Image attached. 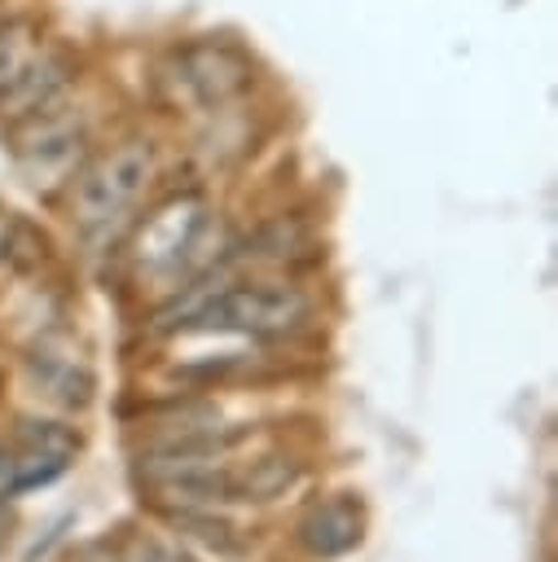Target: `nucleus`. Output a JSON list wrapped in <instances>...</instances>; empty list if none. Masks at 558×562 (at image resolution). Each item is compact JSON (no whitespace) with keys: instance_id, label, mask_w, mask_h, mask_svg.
<instances>
[{"instance_id":"1a4fd4ad","label":"nucleus","mask_w":558,"mask_h":562,"mask_svg":"<svg viewBox=\"0 0 558 562\" xmlns=\"http://www.w3.org/2000/svg\"><path fill=\"white\" fill-rule=\"evenodd\" d=\"M35 369H40V382L48 386V395H57L62 404L70 408H83L92 400V369L83 360H70V356H57V351H40L35 356Z\"/></svg>"},{"instance_id":"0eeeda50","label":"nucleus","mask_w":558,"mask_h":562,"mask_svg":"<svg viewBox=\"0 0 558 562\" xmlns=\"http://www.w3.org/2000/svg\"><path fill=\"white\" fill-rule=\"evenodd\" d=\"M299 479H303V461L299 457H290V452H264V457L246 461L242 470H233V501L264 505V501L286 496Z\"/></svg>"},{"instance_id":"39448f33","label":"nucleus","mask_w":558,"mask_h":562,"mask_svg":"<svg viewBox=\"0 0 558 562\" xmlns=\"http://www.w3.org/2000/svg\"><path fill=\"white\" fill-rule=\"evenodd\" d=\"M83 83V53L66 44L62 35H48V44L26 61V70L0 92V127H18L57 101H66Z\"/></svg>"},{"instance_id":"9d476101","label":"nucleus","mask_w":558,"mask_h":562,"mask_svg":"<svg viewBox=\"0 0 558 562\" xmlns=\"http://www.w3.org/2000/svg\"><path fill=\"white\" fill-rule=\"evenodd\" d=\"M13 439H18V443H31V448H40V452L66 457V461H75V452H79V435H75L70 426H62V422H35V417H26V422H18Z\"/></svg>"},{"instance_id":"2eb2a0df","label":"nucleus","mask_w":558,"mask_h":562,"mask_svg":"<svg viewBox=\"0 0 558 562\" xmlns=\"http://www.w3.org/2000/svg\"><path fill=\"white\" fill-rule=\"evenodd\" d=\"M123 562H158V553H154L149 544H136V549H132V553H127Z\"/></svg>"},{"instance_id":"f257e3e1","label":"nucleus","mask_w":558,"mask_h":562,"mask_svg":"<svg viewBox=\"0 0 558 562\" xmlns=\"http://www.w3.org/2000/svg\"><path fill=\"white\" fill-rule=\"evenodd\" d=\"M154 83L171 105H185L189 114H211L246 101L259 88V57L228 31H198L163 48Z\"/></svg>"},{"instance_id":"9b49d317","label":"nucleus","mask_w":558,"mask_h":562,"mask_svg":"<svg viewBox=\"0 0 558 562\" xmlns=\"http://www.w3.org/2000/svg\"><path fill=\"white\" fill-rule=\"evenodd\" d=\"M176 527L180 531H189V536H198L202 544H211V549H220V553H237V527L233 522H224V518H211V514H202V509H180L176 514Z\"/></svg>"},{"instance_id":"4468645a","label":"nucleus","mask_w":558,"mask_h":562,"mask_svg":"<svg viewBox=\"0 0 558 562\" xmlns=\"http://www.w3.org/2000/svg\"><path fill=\"white\" fill-rule=\"evenodd\" d=\"M18 233H22V215H13L9 206H0V268H4L9 259H13Z\"/></svg>"},{"instance_id":"dca6fc26","label":"nucleus","mask_w":558,"mask_h":562,"mask_svg":"<svg viewBox=\"0 0 558 562\" xmlns=\"http://www.w3.org/2000/svg\"><path fill=\"white\" fill-rule=\"evenodd\" d=\"M9 540V509H4V501H0V544Z\"/></svg>"},{"instance_id":"423d86ee","label":"nucleus","mask_w":558,"mask_h":562,"mask_svg":"<svg viewBox=\"0 0 558 562\" xmlns=\"http://www.w3.org/2000/svg\"><path fill=\"white\" fill-rule=\"evenodd\" d=\"M294 536H299V544H303L312 558H343V553H351V549L360 544V536H365V509H360V501L347 496V492H343V496H330V501L312 505V509L299 518Z\"/></svg>"},{"instance_id":"7ed1b4c3","label":"nucleus","mask_w":558,"mask_h":562,"mask_svg":"<svg viewBox=\"0 0 558 562\" xmlns=\"http://www.w3.org/2000/svg\"><path fill=\"white\" fill-rule=\"evenodd\" d=\"M316 303L290 281H233L220 277L193 307L185 329L193 334H246V338H290L308 329Z\"/></svg>"},{"instance_id":"20e7f679","label":"nucleus","mask_w":558,"mask_h":562,"mask_svg":"<svg viewBox=\"0 0 558 562\" xmlns=\"http://www.w3.org/2000/svg\"><path fill=\"white\" fill-rule=\"evenodd\" d=\"M13 162L22 171V180L31 189H48V184H70V176L83 167V158L97 149V114L92 101L83 97V83L57 101L53 110L18 123L4 132Z\"/></svg>"},{"instance_id":"f03ea898","label":"nucleus","mask_w":558,"mask_h":562,"mask_svg":"<svg viewBox=\"0 0 558 562\" xmlns=\"http://www.w3.org/2000/svg\"><path fill=\"white\" fill-rule=\"evenodd\" d=\"M158 180V140L149 132H127L105 149H92L70 176V220L83 233L110 228L141 206Z\"/></svg>"},{"instance_id":"6e6552de","label":"nucleus","mask_w":558,"mask_h":562,"mask_svg":"<svg viewBox=\"0 0 558 562\" xmlns=\"http://www.w3.org/2000/svg\"><path fill=\"white\" fill-rule=\"evenodd\" d=\"M48 35L53 31L35 9H22L9 22H0V92L26 70V61L48 44Z\"/></svg>"},{"instance_id":"f8f14e48","label":"nucleus","mask_w":558,"mask_h":562,"mask_svg":"<svg viewBox=\"0 0 558 562\" xmlns=\"http://www.w3.org/2000/svg\"><path fill=\"white\" fill-rule=\"evenodd\" d=\"M66 527H75V514H62V518H57V522L44 531V540H35V544L26 549V562H44V558H48V549H53V544L66 536Z\"/></svg>"},{"instance_id":"ddd939ff","label":"nucleus","mask_w":558,"mask_h":562,"mask_svg":"<svg viewBox=\"0 0 558 562\" xmlns=\"http://www.w3.org/2000/svg\"><path fill=\"white\" fill-rule=\"evenodd\" d=\"M18 496V448L0 443V501Z\"/></svg>"}]
</instances>
